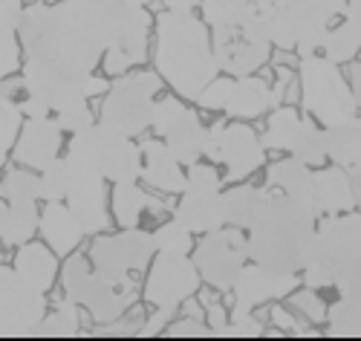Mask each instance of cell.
<instances>
[{
  "label": "cell",
  "mask_w": 361,
  "mask_h": 341,
  "mask_svg": "<svg viewBox=\"0 0 361 341\" xmlns=\"http://www.w3.org/2000/svg\"><path fill=\"white\" fill-rule=\"evenodd\" d=\"M315 229L318 214L304 200L275 191L255 226L246 232L249 261L275 272L300 275L312 249Z\"/></svg>",
  "instance_id": "3957f363"
},
{
  "label": "cell",
  "mask_w": 361,
  "mask_h": 341,
  "mask_svg": "<svg viewBox=\"0 0 361 341\" xmlns=\"http://www.w3.org/2000/svg\"><path fill=\"white\" fill-rule=\"evenodd\" d=\"M41 223V208L38 200H9L4 226H0V240L6 246H23L32 240Z\"/></svg>",
  "instance_id": "d6a6232c"
},
{
  "label": "cell",
  "mask_w": 361,
  "mask_h": 341,
  "mask_svg": "<svg viewBox=\"0 0 361 341\" xmlns=\"http://www.w3.org/2000/svg\"><path fill=\"white\" fill-rule=\"evenodd\" d=\"M67 150L75 157L87 160L107 182H139L145 171L142 145L133 142V136L118 133L102 121H93L90 128L70 136Z\"/></svg>",
  "instance_id": "8fae6325"
},
{
  "label": "cell",
  "mask_w": 361,
  "mask_h": 341,
  "mask_svg": "<svg viewBox=\"0 0 361 341\" xmlns=\"http://www.w3.org/2000/svg\"><path fill=\"white\" fill-rule=\"evenodd\" d=\"M266 150H283L289 157L304 160L312 168L326 165V139H324V128L312 116H300L298 107H283L278 104L269 113L266 131L260 133Z\"/></svg>",
  "instance_id": "9a60e30c"
},
{
  "label": "cell",
  "mask_w": 361,
  "mask_h": 341,
  "mask_svg": "<svg viewBox=\"0 0 361 341\" xmlns=\"http://www.w3.org/2000/svg\"><path fill=\"white\" fill-rule=\"evenodd\" d=\"M298 284H304V277L295 272H275L266 269L260 263H246L243 272L237 275V281L231 287L234 292V306L240 309H255L269 301H281L298 289Z\"/></svg>",
  "instance_id": "603a6c76"
},
{
  "label": "cell",
  "mask_w": 361,
  "mask_h": 341,
  "mask_svg": "<svg viewBox=\"0 0 361 341\" xmlns=\"http://www.w3.org/2000/svg\"><path fill=\"white\" fill-rule=\"evenodd\" d=\"M0 4H4V0H0Z\"/></svg>",
  "instance_id": "680465c9"
},
{
  "label": "cell",
  "mask_w": 361,
  "mask_h": 341,
  "mask_svg": "<svg viewBox=\"0 0 361 341\" xmlns=\"http://www.w3.org/2000/svg\"><path fill=\"white\" fill-rule=\"evenodd\" d=\"M295 298H292V304L300 309V313H304L312 324H324L326 321V304L318 298V289H312V287H304V289H295L292 292Z\"/></svg>",
  "instance_id": "7bdbcfd3"
},
{
  "label": "cell",
  "mask_w": 361,
  "mask_h": 341,
  "mask_svg": "<svg viewBox=\"0 0 361 341\" xmlns=\"http://www.w3.org/2000/svg\"><path fill=\"white\" fill-rule=\"evenodd\" d=\"M326 160L341 168H350L361 160V116H353L338 125L324 128Z\"/></svg>",
  "instance_id": "1f68e13d"
},
{
  "label": "cell",
  "mask_w": 361,
  "mask_h": 341,
  "mask_svg": "<svg viewBox=\"0 0 361 341\" xmlns=\"http://www.w3.org/2000/svg\"><path fill=\"white\" fill-rule=\"evenodd\" d=\"M61 287L96 324L118 321L139 298L136 275H116L96 269L90 255H67L61 266Z\"/></svg>",
  "instance_id": "5b68a950"
},
{
  "label": "cell",
  "mask_w": 361,
  "mask_h": 341,
  "mask_svg": "<svg viewBox=\"0 0 361 341\" xmlns=\"http://www.w3.org/2000/svg\"><path fill=\"white\" fill-rule=\"evenodd\" d=\"M23 15V0H4L0 4V81L20 73L23 47L18 38V26Z\"/></svg>",
  "instance_id": "f546056e"
},
{
  "label": "cell",
  "mask_w": 361,
  "mask_h": 341,
  "mask_svg": "<svg viewBox=\"0 0 361 341\" xmlns=\"http://www.w3.org/2000/svg\"><path fill=\"white\" fill-rule=\"evenodd\" d=\"M145 321H110V324H99V330H93L96 335H142Z\"/></svg>",
  "instance_id": "c3c4849f"
},
{
  "label": "cell",
  "mask_w": 361,
  "mask_h": 341,
  "mask_svg": "<svg viewBox=\"0 0 361 341\" xmlns=\"http://www.w3.org/2000/svg\"><path fill=\"white\" fill-rule=\"evenodd\" d=\"M70 157V189H67V205L75 211L78 223L84 226L87 237H96L107 232L110 214H107V179L90 165L87 160L75 157L67 150Z\"/></svg>",
  "instance_id": "44dd1931"
},
{
  "label": "cell",
  "mask_w": 361,
  "mask_h": 341,
  "mask_svg": "<svg viewBox=\"0 0 361 341\" xmlns=\"http://www.w3.org/2000/svg\"><path fill=\"white\" fill-rule=\"evenodd\" d=\"M55 121L61 125V131H64L67 136H73V133H78V131H84V128L93 125L96 113H93V107H90V102H81V104H73V107L61 110V113L55 116Z\"/></svg>",
  "instance_id": "b9f144b4"
},
{
  "label": "cell",
  "mask_w": 361,
  "mask_h": 341,
  "mask_svg": "<svg viewBox=\"0 0 361 341\" xmlns=\"http://www.w3.org/2000/svg\"><path fill=\"white\" fill-rule=\"evenodd\" d=\"M165 335L179 338V335H214V333H212V327H208V324H202L200 318H183V321H171L165 327Z\"/></svg>",
  "instance_id": "7dc6e473"
},
{
  "label": "cell",
  "mask_w": 361,
  "mask_h": 341,
  "mask_svg": "<svg viewBox=\"0 0 361 341\" xmlns=\"http://www.w3.org/2000/svg\"><path fill=\"white\" fill-rule=\"evenodd\" d=\"M252 0H200V15L205 18L208 26H217L223 20H231L237 15H243L252 9Z\"/></svg>",
  "instance_id": "60d3db41"
},
{
  "label": "cell",
  "mask_w": 361,
  "mask_h": 341,
  "mask_svg": "<svg viewBox=\"0 0 361 341\" xmlns=\"http://www.w3.org/2000/svg\"><path fill=\"white\" fill-rule=\"evenodd\" d=\"M212 44L220 73L226 76H252L260 67L269 64L272 58V35L263 23V15L252 6L243 15H237L231 20H223L212 26Z\"/></svg>",
  "instance_id": "9c48e42d"
},
{
  "label": "cell",
  "mask_w": 361,
  "mask_h": 341,
  "mask_svg": "<svg viewBox=\"0 0 361 341\" xmlns=\"http://www.w3.org/2000/svg\"><path fill=\"white\" fill-rule=\"evenodd\" d=\"M333 287L338 289V295H353V298L361 301V255L338 269Z\"/></svg>",
  "instance_id": "ee69618b"
},
{
  "label": "cell",
  "mask_w": 361,
  "mask_h": 341,
  "mask_svg": "<svg viewBox=\"0 0 361 341\" xmlns=\"http://www.w3.org/2000/svg\"><path fill=\"white\" fill-rule=\"evenodd\" d=\"M252 4H255V9H257V6H260V4H263V0H252Z\"/></svg>",
  "instance_id": "6f0895ef"
},
{
  "label": "cell",
  "mask_w": 361,
  "mask_h": 341,
  "mask_svg": "<svg viewBox=\"0 0 361 341\" xmlns=\"http://www.w3.org/2000/svg\"><path fill=\"white\" fill-rule=\"evenodd\" d=\"M35 335H81V318H78V304L64 295L52 304V313L47 309L44 321L38 324Z\"/></svg>",
  "instance_id": "8d00e7d4"
},
{
  "label": "cell",
  "mask_w": 361,
  "mask_h": 341,
  "mask_svg": "<svg viewBox=\"0 0 361 341\" xmlns=\"http://www.w3.org/2000/svg\"><path fill=\"white\" fill-rule=\"evenodd\" d=\"M150 128H154V136H159L185 168L205 157V133H208V128L202 125L200 113L194 107H188L185 99H179L176 92L173 96L157 99Z\"/></svg>",
  "instance_id": "e0dca14e"
},
{
  "label": "cell",
  "mask_w": 361,
  "mask_h": 341,
  "mask_svg": "<svg viewBox=\"0 0 361 341\" xmlns=\"http://www.w3.org/2000/svg\"><path fill=\"white\" fill-rule=\"evenodd\" d=\"M64 136L67 133L55 121V116H26L23 119V128L18 133L12 157L23 168L44 171L52 160L61 157Z\"/></svg>",
  "instance_id": "7402d4cb"
},
{
  "label": "cell",
  "mask_w": 361,
  "mask_h": 341,
  "mask_svg": "<svg viewBox=\"0 0 361 341\" xmlns=\"http://www.w3.org/2000/svg\"><path fill=\"white\" fill-rule=\"evenodd\" d=\"M272 191L257 189V185H231L223 191V208H226V226H234L240 232H249L255 220L263 214Z\"/></svg>",
  "instance_id": "f1b7e54d"
},
{
  "label": "cell",
  "mask_w": 361,
  "mask_h": 341,
  "mask_svg": "<svg viewBox=\"0 0 361 341\" xmlns=\"http://www.w3.org/2000/svg\"><path fill=\"white\" fill-rule=\"evenodd\" d=\"M205 160L223 165L228 182H240L266 165V145L246 121H217L205 133Z\"/></svg>",
  "instance_id": "5bb4252c"
},
{
  "label": "cell",
  "mask_w": 361,
  "mask_h": 341,
  "mask_svg": "<svg viewBox=\"0 0 361 341\" xmlns=\"http://www.w3.org/2000/svg\"><path fill=\"white\" fill-rule=\"evenodd\" d=\"M110 81L102 76H67L41 61L23 58L20 67V107L26 116H58L61 110L107 92Z\"/></svg>",
  "instance_id": "8992f818"
},
{
  "label": "cell",
  "mask_w": 361,
  "mask_h": 341,
  "mask_svg": "<svg viewBox=\"0 0 361 341\" xmlns=\"http://www.w3.org/2000/svg\"><path fill=\"white\" fill-rule=\"evenodd\" d=\"M41 174V200L44 203H55V200H67V189H70V157L61 153L58 160H52Z\"/></svg>",
  "instance_id": "ab89813d"
},
{
  "label": "cell",
  "mask_w": 361,
  "mask_h": 341,
  "mask_svg": "<svg viewBox=\"0 0 361 341\" xmlns=\"http://www.w3.org/2000/svg\"><path fill=\"white\" fill-rule=\"evenodd\" d=\"M142 160H145V171L142 179L159 194H179L185 189V165L173 157V150L157 136L142 142Z\"/></svg>",
  "instance_id": "d4e9b609"
},
{
  "label": "cell",
  "mask_w": 361,
  "mask_h": 341,
  "mask_svg": "<svg viewBox=\"0 0 361 341\" xmlns=\"http://www.w3.org/2000/svg\"><path fill=\"white\" fill-rule=\"evenodd\" d=\"M263 324L255 318V309H240L234 306L231 316H228V327L226 335H263Z\"/></svg>",
  "instance_id": "f6af8a7d"
},
{
  "label": "cell",
  "mask_w": 361,
  "mask_h": 341,
  "mask_svg": "<svg viewBox=\"0 0 361 341\" xmlns=\"http://www.w3.org/2000/svg\"><path fill=\"white\" fill-rule=\"evenodd\" d=\"M200 284H202V275L194 258L157 252L147 266L142 298L154 309H171V313H176L185 301H191L200 292Z\"/></svg>",
  "instance_id": "ac0fdd59"
},
{
  "label": "cell",
  "mask_w": 361,
  "mask_h": 341,
  "mask_svg": "<svg viewBox=\"0 0 361 341\" xmlns=\"http://www.w3.org/2000/svg\"><path fill=\"white\" fill-rule=\"evenodd\" d=\"M12 266L32 287H38L41 292H49L52 284H55V277H58V255L49 249V243H32V240H26L23 246H18Z\"/></svg>",
  "instance_id": "83f0119b"
},
{
  "label": "cell",
  "mask_w": 361,
  "mask_h": 341,
  "mask_svg": "<svg viewBox=\"0 0 361 341\" xmlns=\"http://www.w3.org/2000/svg\"><path fill=\"white\" fill-rule=\"evenodd\" d=\"M0 194L6 200H41V174L32 168H12L0 179Z\"/></svg>",
  "instance_id": "74e56055"
},
{
  "label": "cell",
  "mask_w": 361,
  "mask_h": 341,
  "mask_svg": "<svg viewBox=\"0 0 361 341\" xmlns=\"http://www.w3.org/2000/svg\"><path fill=\"white\" fill-rule=\"evenodd\" d=\"M154 240H157V252H171V255H191L194 252V232L185 223H179L176 217L165 220L154 232Z\"/></svg>",
  "instance_id": "f35d334b"
},
{
  "label": "cell",
  "mask_w": 361,
  "mask_h": 341,
  "mask_svg": "<svg viewBox=\"0 0 361 341\" xmlns=\"http://www.w3.org/2000/svg\"><path fill=\"white\" fill-rule=\"evenodd\" d=\"M47 306V292L29 284L15 266H0V338L35 335Z\"/></svg>",
  "instance_id": "d6986e66"
},
{
  "label": "cell",
  "mask_w": 361,
  "mask_h": 341,
  "mask_svg": "<svg viewBox=\"0 0 361 341\" xmlns=\"http://www.w3.org/2000/svg\"><path fill=\"white\" fill-rule=\"evenodd\" d=\"M133 4H139V6H150V4H154V0H133Z\"/></svg>",
  "instance_id": "9f6ffc18"
},
{
  "label": "cell",
  "mask_w": 361,
  "mask_h": 341,
  "mask_svg": "<svg viewBox=\"0 0 361 341\" xmlns=\"http://www.w3.org/2000/svg\"><path fill=\"white\" fill-rule=\"evenodd\" d=\"M257 12L278 49L304 58L321 52L326 29L344 18V0H263Z\"/></svg>",
  "instance_id": "277c9868"
},
{
  "label": "cell",
  "mask_w": 361,
  "mask_h": 341,
  "mask_svg": "<svg viewBox=\"0 0 361 341\" xmlns=\"http://www.w3.org/2000/svg\"><path fill=\"white\" fill-rule=\"evenodd\" d=\"M90 261L96 269L116 272V275H142L157 255L154 232L145 229H122L116 234H96L90 243Z\"/></svg>",
  "instance_id": "ffe728a7"
},
{
  "label": "cell",
  "mask_w": 361,
  "mask_h": 341,
  "mask_svg": "<svg viewBox=\"0 0 361 341\" xmlns=\"http://www.w3.org/2000/svg\"><path fill=\"white\" fill-rule=\"evenodd\" d=\"M361 52V38L358 32L353 29V23L347 18H341L338 23H333L326 29L324 35V47H321V55H326L329 61H336V64H353Z\"/></svg>",
  "instance_id": "d590c367"
},
{
  "label": "cell",
  "mask_w": 361,
  "mask_h": 341,
  "mask_svg": "<svg viewBox=\"0 0 361 341\" xmlns=\"http://www.w3.org/2000/svg\"><path fill=\"white\" fill-rule=\"evenodd\" d=\"M298 84H300V107L312 116L321 128L338 125L358 116V102L350 78L344 76L341 64L329 61L326 55H304L298 64Z\"/></svg>",
  "instance_id": "52a82bcc"
},
{
  "label": "cell",
  "mask_w": 361,
  "mask_h": 341,
  "mask_svg": "<svg viewBox=\"0 0 361 341\" xmlns=\"http://www.w3.org/2000/svg\"><path fill=\"white\" fill-rule=\"evenodd\" d=\"M310 185H312V165H307L298 157H289V153L266 168V189H272V191H281V194H289L307 203Z\"/></svg>",
  "instance_id": "4dcf8cb0"
},
{
  "label": "cell",
  "mask_w": 361,
  "mask_h": 341,
  "mask_svg": "<svg viewBox=\"0 0 361 341\" xmlns=\"http://www.w3.org/2000/svg\"><path fill=\"white\" fill-rule=\"evenodd\" d=\"M350 84H353L355 102H358V110H361V61H353L350 64Z\"/></svg>",
  "instance_id": "f5cc1de1"
},
{
  "label": "cell",
  "mask_w": 361,
  "mask_h": 341,
  "mask_svg": "<svg viewBox=\"0 0 361 341\" xmlns=\"http://www.w3.org/2000/svg\"><path fill=\"white\" fill-rule=\"evenodd\" d=\"M344 18L353 23V29L361 38V0H344Z\"/></svg>",
  "instance_id": "816d5d0a"
},
{
  "label": "cell",
  "mask_w": 361,
  "mask_h": 341,
  "mask_svg": "<svg viewBox=\"0 0 361 341\" xmlns=\"http://www.w3.org/2000/svg\"><path fill=\"white\" fill-rule=\"evenodd\" d=\"M6 208H9V200L0 194V226H4V217H6Z\"/></svg>",
  "instance_id": "11a10c76"
},
{
  "label": "cell",
  "mask_w": 361,
  "mask_h": 341,
  "mask_svg": "<svg viewBox=\"0 0 361 341\" xmlns=\"http://www.w3.org/2000/svg\"><path fill=\"white\" fill-rule=\"evenodd\" d=\"M358 255H361V211L358 208L318 217L312 249L304 272H300L304 287H312V289L333 287L338 269Z\"/></svg>",
  "instance_id": "ba28073f"
},
{
  "label": "cell",
  "mask_w": 361,
  "mask_h": 341,
  "mask_svg": "<svg viewBox=\"0 0 361 341\" xmlns=\"http://www.w3.org/2000/svg\"><path fill=\"white\" fill-rule=\"evenodd\" d=\"M171 318H173L171 309H154V313L147 316V321H145L142 335H159V333H165V327L171 324Z\"/></svg>",
  "instance_id": "f907efd6"
},
{
  "label": "cell",
  "mask_w": 361,
  "mask_h": 341,
  "mask_svg": "<svg viewBox=\"0 0 361 341\" xmlns=\"http://www.w3.org/2000/svg\"><path fill=\"white\" fill-rule=\"evenodd\" d=\"M278 84L266 81L263 76H223L214 78L202 90L197 104L212 113H226L228 119H257L272 113L283 102V84H286V70L278 73Z\"/></svg>",
  "instance_id": "7c38bea8"
},
{
  "label": "cell",
  "mask_w": 361,
  "mask_h": 341,
  "mask_svg": "<svg viewBox=\"0 0 361 341\" xmlns=\"http://www.w3.org/2000/svg\"><path fill=\"white\" fill-rule=\"evenodd\" d=\"M165 9H176V12H194L200 9V0H162Z\"/></svg>",
  "instance_id": "db71d44e"
},
{
  "label": "cell",
  "mask_w": 361,
  "mask_h": 341,
  "mask_svg": "<svg viewBox=\"0 0 361 341\" xmlns=\"http://www.w3.org/2000/svg\"><path fill=\"white\" fill-rule=\"evenodd\" d=\"M23 119L26 113L20 107V73H18L0 81V168L12 157Z\"/></svg>",
  "instance_id": "4316f807"
},
{
  "label": "cell",
  "mask_w": 361,
  "mask_h": 341,
  "mask_svg": "<svg viewBox=\"0 0 361 341\" xmlns=\"http://www.w3.org/2000/svg\"><path fill=\"white\" fill-rule=\"evenodd\" d=\"M173 217L185 223L194 234H208L226 226V208H223V177L214 162H194L188 165L185 189L176 194Z\"/></svg>",
  "instance_id": "4fadbf2b"
},
{
  "label": "cell",
  "mask_w": 361,
  "mask_h": 341,
  "mask_svg": "<svg viewBox=\"0 0 361 341\" xmlns=\"http://www.w3.org/2000/svg\"><path fill=\"white\" fill-rule=\"evenodd\" d=\"M269 318H272V324H275V330L278 333H283V335H310V330H307V324H300L286 306H272V313H269Z\"/></svg>",
  "instance_id": "bcb514c9"
},
{
  "label": "cell",
  "mask_w": 361,
  "mask_h": 341,
  "mask_svg": "<svg viewBox=\"0 0 361 341\" xmlns=\"http://www.w3.org/2000/svg\"><path fill=\"white\" fill-rule=\"evenodd\" d=\"M191 258L202 275V284H208L217 292H231L237 275L249 263L246 232H240L234 226H223V229L208 232L194 246Z\"/></svg>",
  "instance_id": "2e32d148"
},
{
  "label": "cell",
  "mask_w": 361,
  "mask_h": 341,
  "mask_svg": "<svg viewBox=\"0 0 361 341\" xmlns=\"http://www.w3.org/2000/svg\"><path fill=\"white\" fill-rule=\"evenodd\" d=\"M205 313H208V327H212L214 335H226V327H228V316L223 304H217L214 298H205Z\"/></svg>",
  "instance_id": "681fc988"
},
{
  "label": "cell",
  "mask_w": 361,
  "mask_h": 341,
  "mask_svg": "<svg viewBox=\"0 0 361 341\" xmlns=\"http://www.w3.org/2000/svg\"><path fill=\"white\" fill-rule=\"evenodd\" d=\"M162 90V76L154 70L122 73L107 87L99 110V121L125 136H142L154 119V104Z\"/></svg>",
  "instance_id": "30bf717a"
},
{
  "label": "cell",
  "mask_w": 361,
  "mask_h": 341,
  "mask_svg": "<svg viewBox=\"0 0 361 341\" xmlns=\"http://www.w3.org/2000/svg\"><path fill=\"white\" fill-rule=\"evenodd\" d=\"M38 232L44 237V243H49V249L58 258H67L78 249V243L87 237L84 226L78 223L75 211L64 203V200H55V203H44L41 208V223Z\"/></svg>",
  "instance_id": "484cf974"
},
{
  "label": "cell",
  "mask_w": 361,
  "mask_h": 341,
  "mask_svg": "<svg viewBox=\"0 0 361 341\" xmlns=\"http://www.w3.org/2000/svg\"><path fill=\"white\" fill-rule=\"evenodd\" d=\"M307 203L318 217L353 211L355 208V191H353L350 171L336 165V162L312 168V185H310Z\"/></svg>",
  "instance_id": "cb8c5ba5"
},
{
  "label": "cell",
  "mask_w": 361,
  "mask_h": 341,
  "mask_svg": "<svg viewBox=\"0 0 361 341\" xmlns=\"http://www.w3.org/2000/svg\"><path fill=\"white\" fill-rule=\"evenodd\" d=\"M154 67L179 99L197 102L220 76L212 26L197 12L165 9L154 20Z\"/></svg>",
  "instance_id": "7a4b0ae2"
},
{
  "label": "cell",
  "mask_w": 361,
  "mask_h": 341,
  "mask_svg": "<svg viewBox=\"0 0 361 341\" xmlns=\"http://www.w3.org/2000/svg\"><path fill=\"white\" fill-rule=\"evenodd\" d=\"M326 335L361 338V301L353 295H338L326 306Z\"/></svg>",
  "instance_id": "e575fe53"
},
{
  "label": "cell",
  "mask_w": 361,
  "mask_h": 341,
  "mask_svg": "<svg viewBox=\"0 0 361 341\" xmlns=\"http://www.w3.org/2000/svg\"><path fill=\"white\" fill-rule=\"evenodd\" d=\"M150 205H154V197L139 182L113 185V220L118 223V229H136L145 211H150Z\"/></svg>",
  "instance_id": "836d02e7"
},
{
  "label": "cell",
  "mask_w": 361,
  "mask_h": 341,
  "mask_svg": "<svg viewBox=\"0 0 361 341\" xmlns=\"http://www.w3.org/2000/svg\"><path fill=\"white\" fill-rule=\"evenodd\" d=\"M154 18L133 0H61L23 6L18 38L23 58L67 76H122L145 64Z\"/></svg>",
  "instance_id": "6da1fadb"
}]
</instances>
